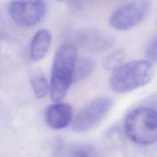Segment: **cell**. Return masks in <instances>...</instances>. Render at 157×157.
<instances>
[{
    "label": "cell",
    "mask_w": 157,
    "mask_h": 157,
    "mask_svg": "<svg viewBox=\"0 0 157 157\" xmlns=\"http://www.w3.org/2000/svg\"><path fill=\"white\" fill-rule=\"evenodd\" d=\"M78 59V51L71 44L60 46L55 55L49 84L51 99L61 102L73 83L74 71Z\"/></svg>",
    "instance_id": "1"
},
{
    "label": "cell",
    "mask_w": 157,
    "mask_h": 157,
    "mask_svg": "<svg viewBox=\"0 0 157 157\" xmlns=\"http://www.w3.org/2000/svg\"><path fill=\"white\" fill-rule=\"evenodd\" d=\"M154 76L153 64L147 60H134L121 64L110 76L109 84L118 94L133 91L147 85Z\"/></svg>",
    "instance_id": "2"
},
{
    "label": "cell",
    "mask_w": 157,
    "mask_h": 157,
    "mask_svg": "<svg viewBox=\"0 0 157 157\" xmlns=\"http://www.w3.org/2000/svg\"><path fill=\"white\" fill-rule=\"evenodd\" d=\"M126 136L134 144L148 146L157 142V110L140 107L131 110L124 120Z\"/></svg>",
    "instance_id": "3"
},
{
    "label": "cell",
    "mask_w": 157,
    "mask_h": 157,
    "mask_svg": "<svg viewBox=\"0 0 157 157\" xmlns=\"http://www.w3.org/2000/svg\"><path fill=\"white\" fill-rule=\"evenodd\" d=\"M113 106V101L110 98L102 97L93 100L74 117L72 129L78 133L90 131L106 117Z\"/></svg>",
    "instance_id": "4"
},
{
    "label": "cell",
    "mask_w": 157,
    "mask_h": 157,
    "mask_svg": "<svg viewBox=\"0 0 157 157\" xmlns=\"http://www.w3.org/2000/svg\"><path fill=\"white\" fill-rule=\"evenodd\" d=\"M148 0H132L116 9L109 18L113 29L126 31L133 29L144 20L148 12Z\"/></svg>",
    "instance_id": "5"
},
{
    "label": "cell",
    "mask_w": 157,
    "mask_h": 157,
    "mask_svg": "<svg viewBox=\"0 0 157 157\" xmlns=\"http://www.w3.org/2000/svg\"><path fill=\"white\" fill-rule=\"evenodd\" d=\"M8 11L15 24L32 27L43 18L46 12L44 0H12Z\"/></svg>",
    "instance_id": "6"
},
{
    "label": "cell",
    "mask_w": 157,
    "mask_h": 157,
    "mask_svg": "<svg viewBox=\"0 0 157 157\" xmlns=\"http://www.w3.org/2000/svg\"><path fill=\"white\" fill-rule=\"evenodd\" d=\"M73 118V107L67 103H55L47 107L44 113L46 124L53 130L66 128L71 124Z\"/></svg>",
    "instance_id": "7"
},
{
    "label": "cell",
    "mask_w": 157,
    "mask_h": 157,
    "mask_svg": "<svg viewBox=\"0 0 157 157\" xmlns=\"http://www.w3.org/2000/svg\"><path fill=\"white\" fill-rule=\"evenodd\" d=\"M52 40V34L46 29H40L35 34L29 46V56L32 61H38L44 58L48 52Z\"/></svg>",
    "instance_id": "8"
},
{
    "label": "cell",
    "mask_w": 157,
    "mask_h": 157,
    "mask_svg": "<svg viewBox=\"0 0 157 157\" xmlns=\"http://www.w3.org/2000/svg\"><path fill=\"white\" fill-rule=\"evenodd\" d=\"M96 61L92 57L78 58L74 71L73 82H77L88 77L94 70Z\"/></svg>",
    "instance_id": "9"
},
{
    "label": "cell",
    "mask_w": 157,
    "mask_h": 157,
    "mask_svg": "<svg viewBox=\"0 0 157 157\" xmlns=\"http://www.w3.org/2000/svg\"><path fill=\"white\" fill-rule=\"evenodd\" d=\"M83 36L84 38L83 43L90 50L104 51L112 46L110 38L101 33H87Z\"/></svg>",
    "instance_id": "10"
},
{
    "label": "cell",
    "mask_w": 157,
    "mask_h": 157,
    "mask_svg": "<svg viewBox=\"0 0 157 157\" xmlns=\"http://www.w3.org/2000/svg\"><path fill=\"white\" fill-rule=\"evenodd\" d=\"M30 84L34 94L37 98L42 99L45 98L49 90V84L42 72L33 74L31 77Z\"/></svg>",
    "instance_id": "11"
},
{
    "label": "cell",
    "mask_w": 157,
    "mask_h": 157,
    "mask_svg": "<svg viewBox=\"0 0 157 157\" xmlns=\"http://www.w3.org/2000/svg\"><path fill=\"white\" fill-rule=\"evenodd\" d=\"M124 59V52L121 49H117L112 52L104 61V67L107 70L114 71L123 64Z\"/></svg>",
    "instance_id": "12"
},
{
    "label": "cell",
    "mask_w": 157,
    "mask_h": 157,
    "mask_svg": "<svg viewBox=\"0 0 157 157\" xmlns=\"http://www.w3.org/2000/svg\"><path fill=\"white\" fill-rule=\"evenodd\" d=\"M70 157H97V154L91 147L83 146L72 150Z\"/></svg>",
    "instance_id": "13"
},
{
    "label": "cell",
    "mask_w": 157,
    "mask_h": 157,
    "mask_svg": "<svg viewBox=\"0 0 157 157\" xmlns=\"http://www.w3.org/2000/svg\"><path fill=\"white\" fill-rule=\"evenodd\" d=\"M146 57L150 62L157 63V37L149 44L146 49Z\"/></svg>",
    "instance_id": "14"
},
{
    "label": "cell",
    "mask_w": 157,
    "mask_h": 157,
    "mask_svg": "<svg viewBox=\"0 0 157 157\" xmlns=\"http://www.w3.org/2000/svg\"><path fill=\"white\" fill-rule=\"evenodd\" d=\"M58 1H63V0H58Z\"/></svg>",
    "instance_id": "15"
}]
</instances>
